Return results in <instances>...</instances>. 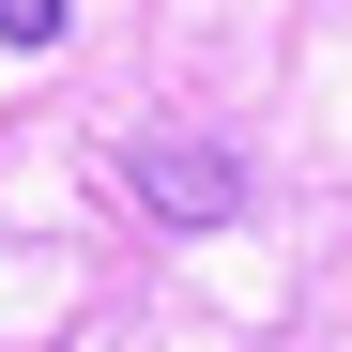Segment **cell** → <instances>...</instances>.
Here are the masks:
<instances>
[{
  "label": "cell",
  "instance_id": "6da1fadb",
  "mask_svg": "<svg viewBox=\"0 0 352 352\" xmlns=\"http://www.w3.org/2000/svg\"><path fill=\"white\" fill-rule=\"evenodd\" d=\"M123 184H138L168 230H214L230 199H245V168H230L214 138H138V153H123Z\"/></svg>",
  "mask_w": 352,
  "mask_h": 352
},
{
  "label": "cell",
  "instance_id": "7a4b0ae2",
  "mask_svg": "<svg viewBox=\"0 0 352 352\" xmlns=\"http://www.w3.org/2000/svg\"><path fill=\"white\" fill-rule=\"evenodd\" d=\"M0 46H62V0H0Z\"/></svg>",
  "mask_w": 352,
  "mask_h": 352
}]
</instances>
